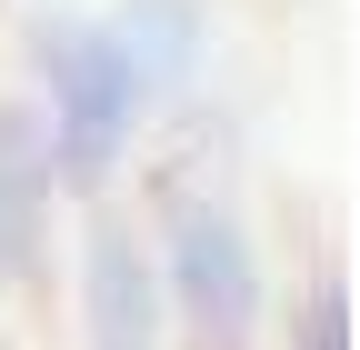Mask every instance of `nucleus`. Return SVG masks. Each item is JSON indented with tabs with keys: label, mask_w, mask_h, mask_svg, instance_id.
Instances as JSON below:
<instances>
[{
	"label": "nucleus",
	"mask_w": 360,
	"mask_h": 350,
	"mask_svg": "<svg viewBox=\"0 0 360 350\" xmlns=\"http://www.w3.org/2000/svg\"><path fill=\"white\" fill-rule=\"evenodd\" d=\"M51 190H60V181H51V150H40V120H30V110H0V290L40 260Z\"/></svg>",
	"instance_id": "20e7f679"
},
{
	"label": "nucleus",
	"mask_w": 360,
	"mask_h": 350,
	"mask_svg": "<svg viewBox=\"0 0 360 350\" xmlns=\"http://www.w3.org/2000/svg\"><path fill=\"white\" fill-rule=\"evenodd\" d=\"M40 101H51V130H40L51 181L101 190L130 150V120H141V70H130L120 30H101V20L40 30Z\"/></svg>",
	"instance_id": "f257e3e1"
},
{
	"label": "nucleus",
	"mask_w": 360,
	"mask_h": 350,
	"mask_svg": "<svg viewBox=\"0 0 360 350\" xmlns=\"http://www.w3.org/2000/svg\"><path fill=\"white\" fill-rule=\"evenodd\" d=\"M290 350H350V300H340V290H321V300H310V311H300Z\"/></svg>",
	"instance_id": "423d86ee"
},
{
	"label": "nucleus",
	"mask_w": 360,
	"mask_h": 350,
	"mask_svg": "<svg viewBox=\"0 0 360 350\" xmlns=\"http://www.w3.org/2000/svg\"><path fill=\"white\" fill-rule=\"evenodd\" d=\"M110 30H120L130 70H141V91L191 70V11H180V0H130V20H110Z\"/></svg>",
	"instance_id": "39448f33"
},
{
	"label": "nucleus",
	"mask_w": 360,
	"mask_h": 350,
	"mask_svg": "<svg viewBox=\"0 0 360 350\" xmlns=\"http://www.w3.org/2000/svg\"><path fill=\"white\" fill-rule=\"evenodd\" d=\"M80 340L90 350H160V280L120 210H101L80 240Z\"/></svg>",
	"instance_id": "7ed1b4c3"
},
{
	"label": "nucleus",
	"mask_w": 360,
	"mask_h": 350,
	"mask_svg": "<svg viewBox=\"0 0 360 350\" xmlns=\"http://www.w3.org/2000/svg\"><path fill=\"white\" fill-rule=\"evenodd\" d=\"M150 280H160L170 311L191 320V340H200V350H250V330H260V260H250L240 221H231L220 200L170 190Z\"/></svg>",
	"instance_id": "f03ea898"
}]
</instances>
